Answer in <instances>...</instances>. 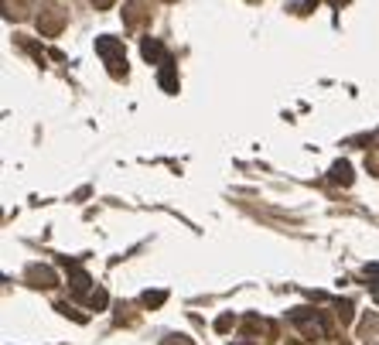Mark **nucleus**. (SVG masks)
Here are the masks:
<instances>
[{"label": "nucleus", "instance_id": "nucleus-1", "mask_svg": "<svg viewBox=\"0 0 379 345\" xmlns=\"http://www.w3.org/2000/svg\"><path fill=\"white\" fill-rule=\"evenodd\" d=\"M93 3H99V7H106V3H109V0H93Z\"/></svg>", "mask_w": 379, "mask_h": 345}]
</instances>
